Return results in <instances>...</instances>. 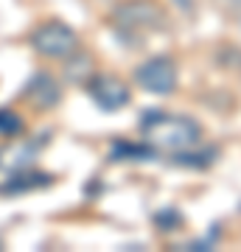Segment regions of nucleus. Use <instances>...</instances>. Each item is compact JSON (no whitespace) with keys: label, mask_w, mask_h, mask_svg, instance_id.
<instances>
[{"label":"nucleus","mask_w":241,"mask_h":252,"mask_svg":"<svg viewBox=\"0 0 241 252\" xmlns=\"http://www.w3.org/2000/svg\"><path fill=\"white\" fill-rule=\"evenodd\" d=\"M140 135L143 143L152 146L154 152L177 154L185 152V149H197L199 140H202V126L188 115L149 109L140 118Z\"/></svg>","instance_id":"obj_1"},{"label":"nucleus","mask_w":241,"mask_h":252,"mask_svg":"<svg viewBox=\"0 0 241 252\" xmlns=\"http://www.w3.org/2000/svg\"><path fill=\"white\" fill-rule=\"evenodd\" d=\"M112 28L124 39H140L143 34L166 28V11L154 0H124L112 11Z\"/></svg>","instance_id":"obj_2"},{"label":"nucleus","mask_w":241,"mask_h":252,"mask_svg":"<svg viewBox=\"0 0 241 252\" xmlns=\"http://www.w3.org/2000/svg\"><path fill=\"white\" fill-rule=\"evenodd\" d=\"M31 45H34L36 54L48 56V59H68L79 51V36L70 26L51 20V23H42L31 34Z\"/></svg>","instance_id":"obj_3"},{"label":"nucleus","mask_w":241,"mask_h":252,"mask_svg":"<svg viewBox=\"0 0 241 252\" xmlns=\"http://www.w3.org/2000/svg\"><path fill=\"white\" fill-rule=\"evenodd\" d=\"M135 79L143 90L157 93V95H169L177 90V64L169 56H152L143 64H138Z\"/></svg>","instance_id":"obj_4"},{"label":"nucleus","mask_w":241,"mask_h":252,"mask_svg":"<svg viewBox=\"0 0 241 252\" xmlns=\"http://www.w3.org/2000/svg\"><path fill=\"white\" fill-rule=\"evenodd\" d=\"M87 93L96 101V107L104 112H118L132 101V93L124 81L115 76H104V73H93V79L87 81Z\"/></svg>","instance_id":"obj_5"},{"label":"nucleus","mask_w":241,"mask_h":252,"mask_svg":"<svg viewBox=\"0 0 241 252\" xmlns=\"http://www.w3.org/2000/svg\"><path fill=\"white\" fill-rule=\"evenodd\" d=\"M59 95H62L59 93V84L48 73H36L26 84V98L31 104H36L39 109H48V107H54V104H59Z\"/></svg>","instance_id":"obj_6"},{"label":"nucleus","mask_w":241,"mask_h":252,"mask_svg":"<svg viewBox=\"0 0 241 252\" xmlns=\"http://www.w3.org/2000/svg\"><path fill=\"white\" fill-rule=\"evenodd\" d=\"M54 177L51 174H42V171H17L11 174L9 180L0 185V193H26V190H36V188H45V185H51Z\"/></svg>","instance_id":"obj_7"},{"label":"nucleus","mask_w":241,"mask_h":252,"mask_svg":"<svg viewBox=\"0 0 241 252\" xmlns=\"http://www.w3.org/2000/svg\"><path fill=\"white\" fill-rule=\"evenodd\" d=\"M216 157H219V152H216V149H202V152L185 149V152L171 154V160L177 162V165H185V168H207V165H213Z\"/></svg>","instance_id":"obj_8"},{"label":"nucleus","mask_w":241,"mask_h":252,"mask_svg":"<svg viewBox=\"0 0 241 252\" xmlns=\"http://www.w3.org/2000/svg\"><path fill=\"white\" fill-rule=\"evenodd\" d=\"M154 149L152 146H135V143H121V140H118L115 146H112V154H109V157H112V160L115 162H121V160H152L154 157Z\"/></svg>","instance_id":"obj_9"},{"label":"nucleus","mask_w":241,"mask_h":252,"mask_svg":"<svg viewBox=\"0 0 241 252\" xmlns=\"http://www.w3.org/2000/svg\"><path fill=\"white\" fill-rule=\"evenodd\" d=\"M23 132V121L17 118V112H11V109H0V135L6 137H14Z\"/></svg>","instance_id":"obj_10"},{"label":"nucleus","mask_w":241,"mask_h":252,"mask_svg":"<svg viewBox=\"0 0 241 252\" xmlns=\"http://www.w3.org/2000/svg\"><path fill=\"white\" fill-rule=\"evenodd\" d=\"M222 3L233 11V17H239V20H241V0H222Z\"/></svg>","instance_id":"obj_11"}]
</instances>
